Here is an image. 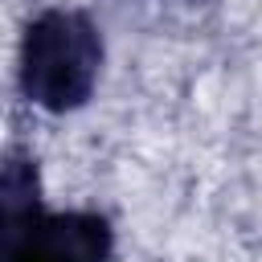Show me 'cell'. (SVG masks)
<instances>
[{
    "label": "cell",
    "instance_id": "7a4b0ae2",
    "mask_svg": "<svg viewBox=\"0 0 262 262\" xmlns=\"http://www.w3.org/2000/svg\"><path fill=\"white\" fill-rule=\"evenodd\" d=\"M111 250H115V233H111V221L102 213H86V209H74V213H37L8 262H111Z\"/></svg>",
    "mask_w": 262,
    "mask_h": 262
},
{
    "label": "cell",
    "instance_id": "3957f363",
    "mask_svg": "<svg viewBox=\"0 0 262 262\" xmlns=\"http://www.w3.org/2000/svg\"><path fill=\"white\" fill-rule=\"evenodd\" d=\"M41 213V172L37 160L16 147L0 156V262H8L20 229Z\"/></svg>",
    "mask_w": 262,
    "mask_h": 262
},
{
    "label": "cell",
    "instance_id": "6da1fadb",
    "mask_svg": "<svg viewBox=\"0 0 262 262\" xmlns=\"http://www.w3.org/2000/svg\"><path fill=\"white\" fill-rule=\"evenodd\" d=\"M98 66H102V33L86 12L45 8L25 25L16 78L20 94L33 106L49 115L78 111L94 94Z\"/></svg>",
    "mask_w": 262,
    "mask_h": 262
}]
</instances>
